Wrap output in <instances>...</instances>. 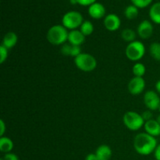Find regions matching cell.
I'll return each mask as SVG.
<instances>
[{
	"label": "cell",
	"mask_w": 160,
	"mask_h": 160,
	"mask_svg": "<svg viewBox=\"0 0 160 160\" xmlns=\"http://www.w3.org/2000/svg\"><path fill=\"white\" fill-rule=\"evenodd\" d=\"M157 140L155 137L145 133H139L134 139V148L138 154L148 156L154 152L157 147Z\"/></svg>",
	"instance_id": "1"
},
{
	"label": "cell",
	"mask_w": 160,
	"mask_h": 160,
	"mask_svg": "<svg viewBox=\"0 0 160 160\" xmlns=\"http://www.w3.org/2000/svg\"><path fill=\"white\" fill-rule=\"evenodd\" d=\"M69 31L62 25L51 27L47 32V40L53 45H62L68 40Z\"/></svg>",
	"instance_id": "2"
},
{
	"label": "cell",
	"mask_w": 160,
	"mask_h": 160,
	"mask_svg": "<svg viewBox=\"0 0 160 160\" xmlns=\"http://www.w3.org/2000/svg\"><path fill=\"white\" fill-rule=\"evenodd\" d=\"M145 54V46L140 41L130 42L125 49V55L128 59L138 62L144 57Z\"/></svg>",
	"instance_id": "3"
},
{
	"label": "cell",
	"mask_w": 160,
	"mask_h": 160,
	"mask_svg": "<svg viewBox=\"0 0 160 160\" xmlns=\"http://www.w3.org/2000/svg\"><path fill=\"white\" fill-rule=\"evenodd\" d=\"M74 63L79 70L84 72H92L97 67V60L92 55L82 52L74 58Z\"/></svg>",
	"instance_id": "4"
},
{
	"label": "cell",
	"mask_w": 160,
	"mask_h": 160,
	"mask_svg": "<svg viewBox=\"0 0 160 160\" xmlns=\"http://www.w3.org/2000/svg\"><path fill=\"white\" fill-rule=\"evenodd\" d=\"M123 124L130 131H136L140 130L145 125V120L142 118V114L134 111H128L123 117Z\"/></svg>",
	"instance_id": "5"
},
{
	"label": "cell",
	"mask_w": 160,
	"mask_h": 160,
	"mask_svg": "<svg viewBox=\"0 0 160 160\" xmlns=\"http://www.w3.org/2000/svg\"><path fill=\"white\" fill-rule=\"evenodd\" d=\"M84 22L82 14L78 11H69L66 12L62 18V25L67 30H76L80 28Z\"/></svg>",
	"instance_id": "6"
},
{
	"label": "cell",
	"mask_w": 160,
	"mask_h": 160,
	"mask_svg": "<svg viewBox=\"0 0 160 160\" xmlns=\"http://www.w3.org/2000/svg\"><path fill=\"white\" fill-rule=\"evenodd\" d=\"M144 103L149 110H157L160 107V97L155 91H148L144 95Z\"/></svg>",
	"instance_id": "7"
},
{
	"label": "cell",
	"mask_w": 160,
	"mask_h": 160,
	"mask_svg": "<svg viewBox=\"0 0 160 160\" xmlns=\"http://www.w3.org/2000/svg\"><path fill=\"white\" fill-rule=\"evenodd\" d=\"M145 88V81L143 78L134 77L128 83V91L133 95H138Z\"/></svg>",
	"instance_id": "8"
},
{
	"label": "cell",
	"mask_w": 160,
	"mask_h": 160,
	"mask_svg": "<svg viewBox=\"0 0 160 160\" xmlns=\"http://www.w3.org/2000/svg\"><path fill=\"white\" fill-rule=\"evenodd\" d=\"M153 25L149 20H144L141 22L137 28L138 35L142 39H148L153 34Z\"/></svg>",
	"instance_id": "9"
},
{
	"label": "cell",
	"mask_w": 160,
	"mask_h": 160,
	"mask_svg": "<svg viewBox=\"0 0 160 160\" xmlns=\"http://www.w3.org/2000/svg\"><path fill=\"white\" fill-rule=\"evenodd\" d=\"M105 28L109 31H116L120 28L121 20L115 13H109L104 17L103 20Z\"/></svg>",
	"instance_id": "10"
},
{
	"label": "cell",
	"mask_w": 160,
	"mask_h": 160,
	"mask_svg": "<svg viewBox=\"0 0 160 160\" xmlns=\"http://www.w3.org/2000/svg\"><path fill=\"white\" fill-rule=\"evenodd\" d=\"M106 8L102 3L94 2L88 7V13L91 17L95 20H98L106 17Z\"/></svg>",
	"instance_id": "11"
},
{
	"label": "cell",
	"mask_w": 160,
	"mask_h": 160,
	"mask_svg": "<svg viewBox=\"0 0 160 160\" xmlns=\"http://www.w3.org/2000/svg\"><path fill=\"white\" fill-rule=\"evenodd\" d=\"M85 36L81 33L80 30H72L69 31L67 42L72 45L81 46L85 42Z\"/></svg>",
	"instance_id": "12"
},
{
	"label": "cell",
	"mask_w": 160,
	"mask_h": 160,
	"mask_svg": "<svg viewBox=\"0 0 160 160\" xmlns=\"http://www.w3.org/2000/svg\"><path fill=\"white\" fill-rule=\"evenodd\" d=\"M144 128L147 134L156 138L160 135V124L157 122V120H150L146 121L144 125Z\"/></svg>",
	"instance_id": "13"
},
{
	"label": "cell",
	"mask_w": 160,
	"mask_h": 160,
	"mask_svg": "<svg viewBox=\"0 0 160 160\" xmlns=\"http://www.w3.org/2000/svg\"><path fill=\"white\" fill-rule=\"evenodd\" d=\"M95 155L98 160H109L112 157V152L109 145H102L97 148Z\"/></svg>",
	"instance_id": "14"
},
{
	"label": "cell",
	"mask_w": 160,
	"mask_h": 160,
	"mask_svg": "<svg viewBox=\"0 0 160 160\" xmlns=\"http://www.w3.org/2000/svg\"><path fill=\"white\" fill-rule=\"evenodd\" d=\"M17 42H18V37H17V34L12 32V31H10V32H8L5 34L2 45L8 49H10L17 45Z\"/></svg>",
	"instance_id": "15"
},
{
	"label": "cell",
	"mask_w": 160,
	"mask_h": 160,
	"mask_svg": "<svg viewBox=\"0 0 160 160\" xmlns=\"http://www.w3.org/2000/svg\"><path fill=\"white\" fill-rule=\"evenodd\" d=\"M149 17L153 23L160 24V2L152 5L149 9Z\"/></svg>",
	"instance_id": "16"
},
{
	"label": "cell",
	"mask_w": 160,
	"mask_h": 160,
	"mask_svg": "<svg viewBox=\"0 0 160 160\" xmlns=\"http://www.w3.org/2000/svg\"><path fill=\"white\" fill-rule=\"evenodd\" d=\"M13 142L8 137H1L0 138V151L4 153L11 152L13 148Z\"/></svg>",
	"instance_id": "17"
},
{
	"label": "cell",
	"mask_w": 160,
	"mask_h": 160,
	"mask_svg": "<svg viewBox=\"0 0 160 160\" xmlns=\"http://www.w3.org/2000/svg\"><path fill=\"white\" fill-rule=\"evenodd\" d=\"M138 8L134 5H129L124 9V15L128 20H134L138 16Z\"/></svg>",
	"instance_id": "18"
},
{
	"label": "cell",
	"mask_w": 160,
	"mask_h": 160,
	"mask_svg": "<svg viewBox=\"0 0 160 160\" xmlns=\"http://www.w3.org/2000/svg\"><path fill=\"white\" fill-rule=\"evenodd\" d=\"M80 31L85 37L91 35L94 32V25L90 20H84L80 27Z\"/></svg>",
	"instance_id": "19"
},
{
	"label": "cell",
	"mask_w": 160,
	"mask_h": 160,
	"mask_svg": "<svg viewBox=\"0 0 160 160\" xmlns=\"http://www.w3.org/2000/svg\"><path fill=\"white\" fill-rule=\"evenodd\" d=\"M121 38H123V41L130 43V42L135 41L136 33L134 30L131 29V28H126V29L122 31Z\"/></svg>",
	"instance_id": "20"
},
{
	"label": "cell",
	"mask_w": 160,
	"mask_h": 160,
	"mask_svg": "<svg viewBox=\"0 0 160 160\" xmlns=\"http://www.w3.org/2000/svg\"><path fill=\"white\" fill-rule=\"evenodd\" d=\"M132 72L134 77L143 78L144 75L145 74V72H146V67L142 62H136L133 66Z\"/></svg>",
	"instance_id": "21"
},
{
	"label": "cell",
	"mask_w": 160,
	"mask_h": 160,
	"mask_svg": "<svg viewBox=\"0 0 160 160\" xmlns=\"http://www.w3.org/2000/svg\"><path fill=\"white\" fill-rule=\"evenodd\" d=\"M149 52L152 57L156 61H160V43L152 42L149 46Z\"/></svg>",
	"instance_id": "22"
},
{
	"label": "cell",
	"mask_w": 160,
	"mask_h": 160,
	"mask_svg": "<svg viewBox=\"0 0 160 160\" xmlns=\"http://www.w3.org/2000/svg\"><path fill=\"white\" fill-rule=\"evenodd\" d=\"M133 5L138 8H145L151 4L152 0H131Z\"/></svg>",
	"instance_id": "23"
},
{
	"label": "cell",
	"mask_w": 160,
	"mask_h": 160,
	"mask_svg": "<svg viewBox=\"0 0 160 160\" xmlns=\"http://www.w3.org/2000/svg\"><path fill=\"white\" fill-rule=\"evenodd\" d=\"M8 50L9 49L3 46L2 45H0V63H3L7 59L8 55H9Z\"/></svg>",
	"instance_id": "24"
},
{
	"label": "cell",
	"mask_w": 160,
	"mask_h": 160,
	"mask_svg": "<svg viewBox=\"0 0 160 160\" xmlns=\"http://www.w3.org/2000/svg\"><path fill=\"white\" fill-rule=\"evenodd\" d=\"M71 48H72V45H70V43L67 44L65 43L62 45L61 47V53L63 54L64 56H70V53H71Z\"/></svg>",
	"instance_id": "25"
},
{
	"label": "cell",
	"mask_w": 160,
	"mask_h": 160,
	"mask_svg": "<svg viewBox=\"0 0 160 160\" xmlns=\"http://www.w3.org/2000/svg\"><path fill=\"white\" fill-rule=\"evenodd\" d=\"M81 52V46H76V45H72L71 48V53H70V56L73 58H76L77 56H79Z\"/></svg>",
	"instance_id": "26"
},
{
	"label": "cell",
	"mask_w": 160,
	"mask_h": 160,
	"mask_svg": "<svg viewBox=\"0 0 160 160\" xmlns=\"http://www.w3.org/2000/svg\"><path fill=\"white\" fill-rule=\"evenodd\" d=\"M142 118L144 119V120H145V122H146V121H148V120H152L153 114H152V111L148 109V110L145 111V112L142 114Z\"/></svg>",
	"instance_id": "27"
},
{
	"label": "cell",
	"mask_w": 160,
	"mask_h": 160,
	"mask_svg": "<svg viewBox=\"0 0 160 160\" xmlns=\"http://www.w3.org/2000/svg\"><path fill=\"white\" fill-rule=\"evenodd\" d=\"M2 159L3 160H19L18 156L12 152L6 153Z\"/></svg>",
	"instance_id": "28"
},
{
	"label": "cell",
	"mask_w": 160,
	"mask_h": 160,
	"mask_svg": "<svg viewBox=\"0 0 160 160\" xmlns=\"http://www.w3.org/2000/svg\"><path fill=\"white\" fill-rule=\"evenodd\" d=\"M77 2H78V4L84 6H87L93 4L94 2H96V0H77Z\"/></svg>",
	"instance_id": "29"
},
{
	"label": "cell",
	"mask_w": 160,
	"mask_h": 160,
	"mask_svg": "<svg viewBox=\"0 0 160 160\" xmlns=\"http://www.w3.org/2000/svg\"><path fill=\"white\" fill-rule=\"evenodd\" d=\"M6 124H5L4 121H3L2 120H0V136H1V137H3L5 132H6Z\"/></svg>",
	"instance_id": "30"
},
{
	"label": "cell",
	"mask_w": 160,
	"mask_h": 160,
	"mask_svg": "<svg viewBox=\"0 0 160 160\" xmlns=\"http://www.w3.org/2000/svg\"><path fill=\"white\" fill-rule=\"evenodd\" d=\"M154 156L156 160H160V144L157 145L154 152Z\"/></svg>",
	"instance_id": "31"
},
{
	"label": "cell",
	"mask_w": 160,
	"mask_h": 160,
	"mask_svg": "<svg viewBox=\"0 0 160 160\" xmlns=\"http://www.w3.org/2000/svg\"><path fill=\"white\" fill-rule=\"evenodd\" d=\"M85 160H98V159L97 158L95 153V154H94V153H90V154H88L86 156Z\"/></svg>",
	"instance_id": "32"
},
{
	"label": "cell",
	"mask_w": 160,
	"mask_h": 160,
	"mask_svg": "<svg viewBox=\"0 0 160 160\" xmlns=\"http://www.w3.org/2000/svg\"><path fill=\"white\" fill-rule=\"evenodd\" d=\"M155 88H156V92H157L159 95H160V80L156 83V85H155Z\"/></svg>",
	"instance_id": "33"
},
{
	"label": "cell",
	"mask_w": 160,
	"mask_h": 160,
	"mask_svg": "<svg viewBox=\"0 0 160 160\" xmlns=\"http://www.w3.org/2000/svg\"><path fill=\"white\" fill-rule=\"evenodd\" d=\"M70 1L72 4H78V2H77V0H70Z\"/></svg>",
	"instance_id": "34"
},
{
	"label": "cell",
	"mask_w": 160,
	"mask_h": 160,
	"mask_svg": "<svg viewBox=\"0 0 160 160\" xmlns=\"http://www.w3.org/2000/svg\"><path fill=\"white\" fill-rule=\"evenodd\" d=\"M156 120H157L158 123H159V124H160V114L157 117V118H156Z\"/></svg>",
	"instance_id": "35"
},
{
	"label": "cell",
	"mask_w": 160,
	"mask_h": 160,
	"mask_svg": "<svg viewBox=\"0 0 160 160\" xmlns=\"http://www.w3.org/2000/svg\"><path fill=\"white\" fill-rule=\"evenodd\" d=\"M159 112H160V107H159Z\"/></svg>",
	"instance_id": "36"
},
{
	"label": "cell",
	"mask_w": 160,
	"mask_h": 160,
	"mask_svg": "<svg viewBox=\"0 0 160 160\" xmlns=\"http://www.w3.org/2000/svg\"><path fill=\"white\" fill-rule=\"evenodd\" d=\"M0 160H3V159H0Z\"/></svg>",
	"instance_id": "37"
}]
</instances>
